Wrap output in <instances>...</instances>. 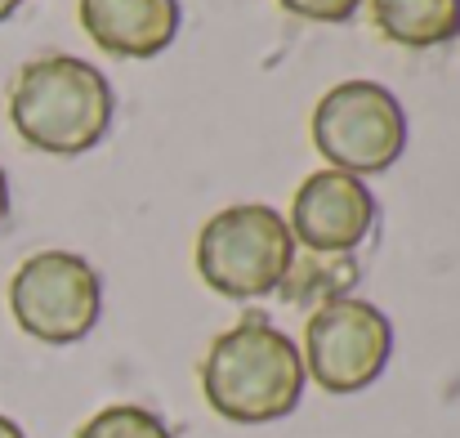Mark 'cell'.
I'll use <instances>...</instances> for the list:
<instances>
[{
  "label": "cell",
  "instance_id": "obj_7",
  "mask_svg": "<svg viewBox=\"0 0 460 438\" xmlns=\"http://www.w3.org/2000/svg\"><path fill=\"white\" fill-rule=\"evenodd\" d=\"M376 197L358 174L313 170L291 197V237L313 255H349L376 228Z\"/></svg>",
  "mask_w": 460,
  "mask_h": 438
},
{
  "label": "cell",
  "instance_id": "obj_8",
  "mask_svg": "<svg viewBox=\"0 0 460 438\" xmlns=\"http://www.w3.org/2000/svg\"><path fill=\"white\" fill-rule=\"evenodd\" d=\"M76 13L112 58H156L179 36V0H81Z\"/></svg>",
  "mask_w": 460,
  "mask_h": 438
},
{
  "label": "cell",
  "instance_id": "obj_4",
  "mask_svg": "<svg viewBox=\"0 0 460 438\" xmlns=\"http://www.w3.org/2000/svg\"><path fill=\"white\" fill-rule=\"evenodd\" d=\"M313 147L331 170L344 174H385L407 147V112L394 90L380 81H340L331 85L308 121Z\"/></svg>",
  "mask_w": 460,
  "mask_h": 438
},
{
  "label": "cell",
  "instance_id": "obj_12",
  "mask_svg": "<svg viewBox=\"0 0 460 438\" xmlns=\"http://www.w3.org/2000/svg\"><path fill=\"white\" fill-rule=\"evenodd\" d=\"M0 438H27V434H22V425H18V421H9V416L0 412Z\"/></svg>",
  "mask_w": 460,
  "mask_h": 438
},
{
  "label": "cell",
  "instance_id": "obj_9",
  "mask_svg": "<svg viewBox=\"0 0 460 438\" xmlns=\"http://www.w3.org/2000/svg\"><path fill=\"white\" fill-rule=\"evenodd\" d=\"M371 22L402 49H438L460 36V0H371Z\"/></svg>",
  "mask_w": 460,
  "mask_h": 438
},
{
  "label": "cell",
  "instance_id": "obj_6",
  "mask_svg": "<svg viewBox=\"0 0 460 438\" xmlns=\"http://www.w3.org/2000/svg\"><path fill=\"white\" fill-rule=\"evenodd\" d=\"M394 353V326L389 317L358 295L326 299L305 326V376L326 394H358L376 385Z\"/></svg>",
  "mask_w": 460,
  "mask_h": 438
},
{
  "label": "cell",
  "instance_id": "obj_1",
  "mask_svg": "<svg viewBox=\"0 0 460 438\" xmlns=\"http://www.w3.org/2000/svg\"><path fill=\"white\" fill-rule=\"evenodd\" d=\"M305 385L300 344L260 313L219 331L201 362V394L210 412L233 425H269L291 416Z\"/></svg>",
  "mask_w": 460,
  "mask_h": 438
},
{
  "label": "cell",
  "instance_id": "obj_14",
  "mask_svg": "<svg viewBox=\"0 0 460 438\" xmlns=\"http://www.w3.org/2000/svg\"><path fill=\"white\" fill-rule=\"evenodd\" d=\"M18 4H22V0H0V22H4V18H13V9H18Z\"/></svg>",
  "mask_w": 460,
  "mask_h": 438
},
{
  "label": "cell",
  "instance_id": "obj_13",
  "mask_svg": "<svg viewBox=\"0 0 460 438\" xmlns=\"http://www.w3.org/2000/svg\"><path fill=\"white\" fill-rule=\"evenodd\" d=\"M9 219V179H4V170H0V224Z\"/></svg>",
  "mask_w": 460,
  "mask_h": 438
},
{
  "label": "cell",
  "instance_id": "obj_5",
  "mask_svg": "<svg viewBox=\"0 0 460 438\" xmlns=\"http://www.w3.org/2000/svg\"><path fill=\"white\" fill-rule=\"evenodd\" d=\"M9 313L40 344H76L99 326L103 282L85 255L36 251L9 278Z\"/></svg>",
  "mask_w": 460,
  "mask_h": 438
},
{
  "label": "cell",
  "instance_id": "obj_2",
  "mask_svg": "<svg viewBox=\"0 0 460 438\" xmlns=\"http://www.w3.org/2000/svg\"><path fill=\"white\" fill-rule=\"evenodd\" d=\"M9 121L36 152L81 156L112 126V85L76 54H40L13 76Z\"/></svg>",
  "mask_w": 460,
  "mask_h": 438
},
{
  "label": "cell",
  "instance_id": "obj_11",
  "mask_svg": "<svg viewBox=\"0 0 460 438\" xmlns=\"http://www.w3.org/2000/svg\"><path fill=\"white\" fill-rule=\"evenodd\" d=\"M278 4L305 22H349L362 0H278Z\"/></svg>",
  "mask_w": 460,
  "mask_h": 438
},
{
  "label": "cell",
  "instance_id": "obj_3",
  "mask_svg": "<svg viewBox=\"0 0 460 438\" xmlns=\"http://www.w3.org/2000/svg\"><path fill=\"white\" fill-rule=\"evenodd\" d=\"M296 237L264 201H237L210 215L197 233V273L224 299H260L287 287Z\"/></svg>",
  "mask_w": 460,
  "mask_h": 438
},
{
  "label": "cell",
  "instance_id": "obj_10",
  "mask_svg": "<svg viewBox=\"0 0 460 438\" xmlns=\"http://www.w3.org/2000/svg\"><path fill=\"white\" fill-rule=\"evenodd\" d=\"M76 438H174L170 434V425L148 412V407H135V403H112V407H103V412H94Z\"/></svg>",
  "mask_w": 460,
  "mask_h": 438
}]
</instances>
